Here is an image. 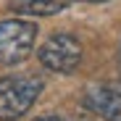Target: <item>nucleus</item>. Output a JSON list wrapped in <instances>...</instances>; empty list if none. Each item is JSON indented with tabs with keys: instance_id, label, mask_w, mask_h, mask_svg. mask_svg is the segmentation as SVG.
Wrapping results in <instances>:
<instances>
[{
	"instance_id": "obj_1",
	"label": "nucleus",
	"mask_w": 121,
	"mask_h": 121,
	"mask_svg": "<svg viewBox=\"0 0 121 121\" xmlns=\"http://www.w3.org/2000/svg\"><path fill=\"white\" fill-rule=\"evenodd\" d=\"M42 92V79L32 74H18L0 79V121L21 118Z\"/></svg>"
},
{
	"instance_id": "obj_2",
	"label": "nucleus",
	"mask_w": 121,
	"mask_h": 121,
	"mask_svg": "<svg viewBox=\"0 0 121 121\" xmlns=\"http://www.w3.org/2000/svg\"><path fill=\"white\" fill-rule=\"evenodd\" d=\"M37 24L26 18H8L0 21V66L24 63L32 55L37 42Z\"/></svg>"
},
{
	"instance_id": "obj_3",
	"label": "nucleus",
	"mask_w": 121,
	"mask_h": 121,
	"mask_svg": "<svg viewBox=\"0 0 121 121\" xmlns=\"http://www.w3.org/2000/svg\"><path fill=\"white\" fill-rule=\"evenodd\" d=\"M39 63L50 71H58V74H71L79 60H82V45L79 39L71 37V34H53L48 37L42 48L37 53Z\"/></svg>"
},
{
	"instance_id": "obj_4",
	"label": "nucleus",
	"mask_w": 121,
	"mask_h": 121,
	"mask_svg": "<svg viewBox=\"0 0 121 121\" xmlns=\"http://www.w3.org/2000/svg\"><path fill=\"white\" fill-rule=\"evenodd\" d=\"M84 108L105 121H121V92L111 87H92L84 95Z\"/></svg>"
},
{
	"instance_id": "obj_5",
	"label": "nucleus",
	"mask_w": 121,
	"mask_h": 121,
	"mask_svg": "<svg viewBox=\"0 0 121 121\" xmlns=\"http://www.w3.org/2000/svg\"><path fill=\"white\" fill-rule=\"evenodd\" d=\"M74 0H11V11L29 16H55L66 11Z\"/></svg>"
},
{
	"instance_id": "obj_6",
	"label": "nucleus",
	"mask_w": 121,
	"mask_h": 121,
	"mask_svg": "<svg viewBox=\"0 0 121 121\" xmlns=\"http://www.w3.org/2000/svg\"><path fill=\"white\" fill-rule=\"evenodd\" d=\"M34 121H63V118H58V116H39V118H34Z\"/></svg>"
},
{
	"instance_id": "obj_7",
	"label": "nucleus",
	"mask_w": 121,
	"mask_h": 121,
	"mask_svg": "<svg viewBox=\"0 0 121 121\" xmlns=\"http://www.w3.org/2000/svg\"><path fill=\"white\" fill-rule=\"evenodd\" d=\"M87 3H105V0H87Z\"/></svg>"
}]
</instances>
